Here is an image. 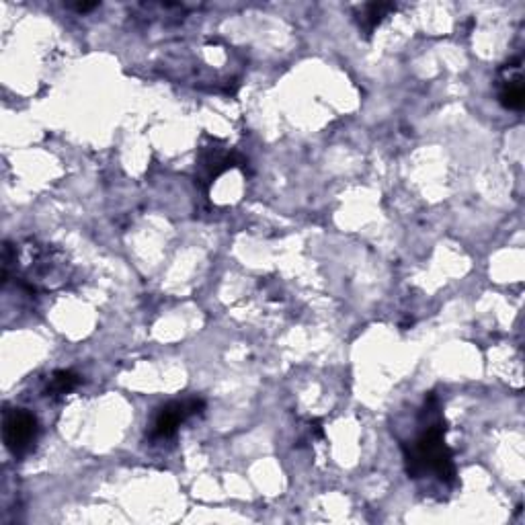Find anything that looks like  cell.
Instances as JSON below:
<instances>
[{
	"instance_id": "6da1fadb",
	"label": "cell",
	"mask_w": 525,
	"mask_h": 525,
	"mask_svg": "<svg viewBox=\"0 0 525 525\" xmlns=\"http://www.w3.org/2000/svg\"><path fill=\"white\" fill-rule=\"evenodd\" d=\"M402 450H405L407 472L411 478L435 474L446 484H452L456 480L454 454L446 443V423L439 417L425 425V429L419 433V437L411 446L402 443Z\"/></svg>"
},
{
	"instance_id": "7a4b0ae2",
	"label": "cell",
	"mask_w": 525,
	"mask_h": 525,
	"mask_svg": "<svg viewBox=\"0 0 525 525\" xmlns=\"http://www.w3.org/2000/svg\"><path fill=\"white\" fill-rule=\"evenodd\" d=\"M15 259L25 261L23 265V279L25 286L29 290H35L37 286H44V288H52V279L62 284L64 281V269H66V261L58 259V255L42 245H35L31 242L29 247H25L21 253L15 255Z\"/></svg>"
},
{
	"instance_id": "3957f363",
	"label": "cell",
	"mask_w": 525,
	"mask_h": 525,
	"mask_svg": "<svg viewBox=\"0 0 525 525\" xmlns=\"http://www.w3.org/2000/svg\"><path fill=\"white\" fill-rule=\"evenodd\" d=\"M39 437V423L33 413L27 409H13L5 411L3 421V439L7 450L21 458L35 448V441Z\"/></svg>"
},
{
	"instance_id": "277c9868",
	"label": "cell",
	"mask_w": 525,
	"mask_h": 525,
	"mask_svg": "<svg viewBox=\"0 0 525 525\" xmlns=\"http://www.w3.org/2000/svg\"><path fill=\"white\" fill-rule=\"evenodd\" d=\"M206 409V402L201 398H187V400H175L169 405L160 407L152 419L150 425V439H169L177 433L181 423H185L189 417L199 415Z\"/></svg>"
},
{
	"instance_id": "5b68a950",
	"label": "cell",
	"mask_w": 525,
	"mask_h": 525,
	"mask_svg": "<svg viewBox=\"0 0 525 525\" xmlns=\"http://www.w3.org/2000/svg\"><path fill=\"white\" fill-rule=\"evenodd\" d=\"M245 165H247L245 158L238 156L236 152H230V150L218 146V142L214 140L212 146H204L199 152L197 181L204 187H210L226 171H230L234 167H245Z\"/></svg>"
},
{
	"instance_id": "8992f818",
	"label": "cell",
	"mask_w": 525,
	"mask_h": 525,
	"mask_svg": "<svg viewBox=\"0 0 525 525\" xmlns=\"http://www.w3.org/2000/svg\"><path fill=\"white\" fill-rule=\"evenodd\" d=\"M519 70H515V74H511V64H507L503 68V74H507V76L501 80L503 85H501V91H499L501 105L507 107V109H513V111H519L523 107V103H525L523 78H521Z\"/></svg>"
},
{
	"instance_id": "52a82bcc",
	"label": "cell",
	"mask_w": 525,
	"mask_h": 525,
	"mask_svg": "<svg viewBox=\"0 0 525 525\" xmlns=\"http://www.w3.org/2000/svg\"><path fill=\"white\" fill-rule=\"evenodd\" d=\"M396 7L394 5H388V3H370L361 9V15H359V27L366 31V33H372L388 13H392Z\"/></svg>"
},
{
	"instance_id": "ba28073f",
	"label": "cell",
	"mask_w": 525,
	"mask_h": 525,
	"mask_svg": "<svg viewBox=\"0 0 525 525\" xmlns=\"http://www.w3.org/2000/svg\"><path fill=\"white\" fill-rule=\"evenodd\" d=\"M80 384V376L70 370H58L52 374L50 384L46 388L48 396H64L70 394Z\"/></svg>"
},
{
	"instance_id": "9c48e42d",
	"label": "cell",
	"mask_w": 525,
	"mask_h": 525,
	"mask_svg": "<svg viewBox=\"0 0 525 525\" xmlns=\"http://www.w3.org/2000/svg\"><path fill=\"white\" fill-rule=\"evenodd\" d=\"M76 13H89V11H93V9H97L99 7V3H78V5H70Z\"/></svg>"
}]
</instances>
